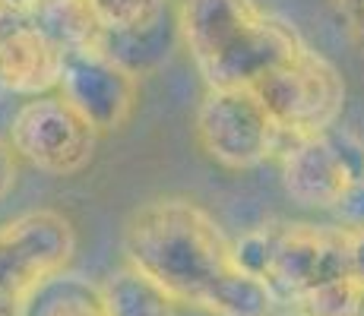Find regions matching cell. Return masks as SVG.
<instances>
[{
	"instance_id": "1",
	"label": "cell",
	"mask_w": 364,
	"mask_h": 316,
	"mask_svg": "<svg viewBox=\"0 0 364 316\" xmlns=\"http://www.w3.org/2000/svg\"><path fill=\"white\" fill-rule=\"evenodd\" d=\"M124 259L174 304L209 316H269L276 298L235 256L219 222L187 196H159L124 224Z\"/></svg>"
},
{
	"instance_id": "2",
	"label": "cell",
	"mask_w": 364,
	"mask_h": 316,
	"mask_svg": "<svg viewBox=\"0 0 364 316\" xmlns=\"http://www.w3.org/2000/svg\"><path fill=\"white\" fill-rule=\"evenodd\" d=\"M178 35L206 89H254L304 41L257 0H181Z\"/></svg>"
},
{
	"instance_id": "3",
	"label": "cell",
	"mask_w": 364,
	"mask_h": 316,
	"mask_svg": "<svg viewBox=\"0 0 364 316\" xmlns=\"http://www.w3.org/2000/svg\"><path fill=\"white\" fill-rule=\"evenodd\" d=\"M235 256L269 288L276 304L346 278L339 224L266 222L235 244Z\"/></svg>"
},
{
	"instance_id": "4",
	"label": "cell",
	"mask_w": 364,
	"mask_h": 316,
	"mask_svg": "<svg viewBox=\"0 0 364 316\" xmlns=\"http://www.w3.org/2000/svg\"><path fill=\"white\" fill-rule=\"evenodd\" d=\"M254 95L269 111L272 124L285 136L330 133L346 108V80L323 54L301 41L279 67L254 86Z\"/></svg>"
},
{
	"instance_id": "5",
	"label": "cell",
	"mask_w": 364,
	"mask_h": 316,
	"mask_svg": "<svg viewBox=\"0 0 364 316\" xmlns=\"http://www.w3.org/2000/svg\"><path fill=\"white\" fill-rule=\"evenodd\" d=\"M193 130L206 158L228 171H250L282 149V133L254 89H206Z\"/></svg>"
},
{
	"instance_id": "6",
	"label": "cell",
	"mask_w": 364,
	"mask_h": 316,
	"mask_svg": "<svg viewBox=\"0 0 364 316\" xmlns=\"http://www.w3.org/2000/svg\"><path fill=\"white\" fill-rule=\"evenodd\" d=\"M76 253V228L64 212L32 209L0 224V316L48 276L67 269Z\"/></svg>"
},
{
	"instance_id": "7",
	"label": "cell",
	"mask_w": 364,
	"mask_h": 316,
	"mask_svg": "<svg viewBox=\"0 0 364 316\" xmlns=\"http://www.w3.org/2000/svg\"><path fill=\"white\" fill-rule=\"evenodd\" d=\"M16 158L51 178H73L95 158L99 133L92 130L58 92L29 98L16 108L6 130Z\"/></svg>"
},
{
	"instance_id": "8",
	"label": "cell",
	"mask_w": 364,
	"mask_h": 316,
	"mask_svg": "<svg viewBox=\"0 0 364 316\" xmlns=\"http://www.w3.org/2000/svg\"><path fill=\"white\" fill-rule=\"evenodd\" d=\"M279 161H282V187L298 206H346L361 187V168L355 165L352 152H346V146L330 133L285 136Z\"/></svg>"
},
{
	"instance_id": "9",
	"label": "cell",
	"mask_w": 364,
	"mask_h": 316,
	"mask_svg": "<svg viewBox=\"0 0 364 316\" xmlns=\"http://www.w3.org/2000/svg\"><path fill=\"white\" fill-rule=\"evenodd\" d=\"M58 95L102 136V133L121 130L130 121L136 108L139 80L105 51L89 48V51H73L64 58Z\"/></svg>"
},
{
	"instance_id": "10",
	"label": "cell",
	"mask_w": 364,
	"mask_h": 316,
	"mask_svg": "<svg viewBox=\"0 0 364 316\" xmlns=\"http://www.w3.org/2000/svg\"><path fill=\"white\" fill-rule=\"evenodd\" d=\"M64 58L29 10L0 6V89L10 95H51L60 82Z\"/></svg>"
},
{
	"instance_id": "11",
	"label": "cell",
	"mask_w": 364,
	"mask_h": 316,
	"mask_svg": "<svg viewBox=\"0 0 364 316\" xmlns=\"http://www.w3.org/2000/svg\"><path fill=\"white\" fill-rule=\"evenodd\" d=\"M10 316H108L102 288L80 272L60 269L38 282Z\"/></svg>"
},
{
	"instance_id": "12",
	"label": "cell",
	"mask_w": 364,
	"mask_h": 316,
	"mask_svg": "<svg viewBox=\"0 0 364 316\" xmlns=\"http://www.w3.org/2000/svg\"><path fill=\"white\" fill-rule=\"evenodd\" d=\"M99 288L108 316H178V304L127 263L111 272Z\"/></svg>"
},
{
	"instance_id": "13",
	"label": "cell",
	"mask_w": 364,
	"mask_h": 316,
	"mask_svg": "<svg viewBox=\"0 0 364 316\" xmlns=\"http://www.w3.org/2000/svg\"><path fill=\"white\" fill-rule=\"evenodd\" d=\"M29 13L64 54L99 48L102 29L89 10V0H35Z\"/></svg>"
},
{
	"instance_id": "14",
	"label": "cell",
	"mask_w": 364,
	"mask_h": 316,
	"mask_svg": "<svg viewBox=\"0 0 364 316\" xmlns=\"http://www.w3.org/2000/svg\"><path fill=\"white\" fill-rule=\"evenodd\" d=\"M102 35H143L165 23L168 0H89Z\"/></svg>"
},
{
	"instance_id": "15",
	"label": "cell",
	"mask_w": 364,
	"mask_h": 316,
	"mask_svg": "<svg viewBox=\"0 0 364 316\" xmlns=\"http://www.w3.org/2000/svg\"><path fill=\"white\" fill-rule=\"evenodd\" d=\"M295 316H364V288L348 278H336L291 300Z\"/></svg>"
},
{
	"instance_id": "16",
	"label": "cell",
	"mask_w": 364,
	"mask_h": 316,
	"mask_svg": "<svg viewBox=\"0 0 364 316\" xmlns=\"http://www.w3.org/2000/svg\"><path fill=\"white\" fill-rule=\"evenodd\" d=\"M342 237V263H346V278L364 288V222L339 224Z\"/></svg>"
},
{
	"instance_id": "17",
	"label": "cell",
	"mask_w": 364,
	"mask_h": 316,
	"mask_svg": "<svg viewBox=\"0 0 364 316\" xmlns=\"http://www.w3.org/2000/svg\"><path fill=\"white\" fill-rule=\"evenodd\" d=\"M333 6L346 26L348 38L364 51V0H333Z\"/></svg>"
},
{
	"instance_id": "18",
	"label": "cell",
	"mask_w": 364,
	"mask_h": 316,
	"mask_svg": "<svg viewBox=\"0 0 364 316\" xmlns=\"http://www.w3.org/2000/svg\"><path fill=\"white\" fill-rule=\"evenodd\" d=\"M16 178H19V158H16V152L10 149V143L0 136V200L13 193Z\"/></svg>"
},
{
	"instance_id": "19",
	"label": "cell",
	"mask_w": 364,
	"mask_h": 316,
	"mask_svg": "<svg viewBox=\"0 0 364 316\" xmlns=\"http://www.w3.org/2000/svg\"><path fill=\"white\" fill-rule=\"evenodd\" d=\"M35 0H0V6H6V10H29Z\"/></svg>"
}]
</instances>
